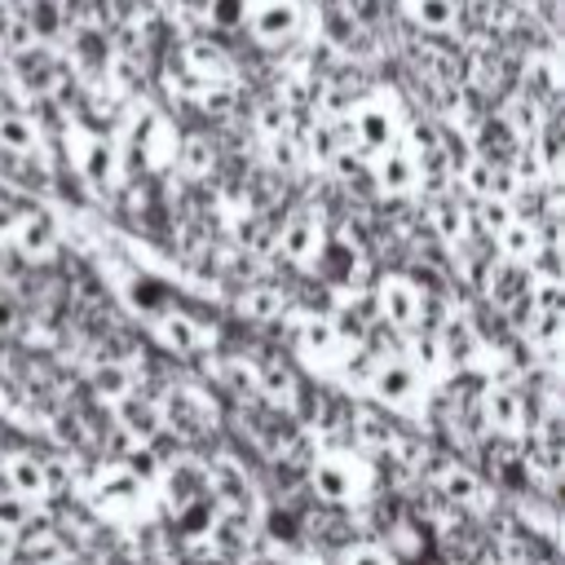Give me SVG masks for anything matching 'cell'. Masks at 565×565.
I'll use <instances>...</instances> for the list:
<instances>
[{
  "instance_id": "cell-1",
  "label": "cell",
  "mask_w": 565,
  "mask_h": 565,
  "mask_svg": "<svg viewBox=\"0 0 565 565\" xmlns=\"http://www.w3.org/2000/svg\"><path fill=\"white\" fill-rule=\"evenodd\" d=\"M203 472H207V494L221 503V508H243V512H256L265 499H260V486L256 477L247 472V463L230 450H216L203 459Z\"/></svg>"
},
{
  "instance_id": "cell-2",
  "label": "cell",
  "mask_w": 565,
  "mask_h": 565,
  "mask_svg": "<svg viewBox=\"0 0 565 565\" xmlns=\"http://www.w3.org/2000/svg\"><path fill=\"white\" fill-rule=\"evenodd\" d=\"M305 494H313V503H327V508H353L366 494V486L353 472L349 455H313L305 472Z\"/></svg>"
},
{
  "instance_id": "cell-3",
  "label": "cell",
  "mask_w": 565,
  "mask_h": 565,
  "mask_svg": "<svg viewBox=\"0 0 565 565\" xmlns=\"http://www.w3.org/2000/svg\"><path fill=\"white\" fill-rule=\"evenodd\" d=\"M371 402H380L384 411H419V397H424V375L397 353V358H380L371 380Z\"/></svg>"
},
{
  "instance_id": "cell-4",
  "label": "cell",
  "mask_w": 565,
  "mask_h": 565,
  "mask_svg": "<svg viewBox=\"0 0 565 565\" xmlns=\"http://www.w3.org/2000/svg\"><path fill=\"white\" fill-rule=\"evenodd\" d=\"M256 539H260L256 512L221 508V503H216V512H212V521H207V534H203V543H207L212 556H225V561L238 565V561H247V556L256 552Z\"/></svg>"
},
{
  "instance_id": "cell-5",
  "label": "cell",
  "mask_w": 565,
  "mask_h": 565,
  "mask_svg": "<svg viewBox=\"0 0 565 565\" xmlns=\"http://www.w3.org/2000/svg\"><path fill=\"white\" fill-rule=\"evenodd\" d=\"M477 415L490 433H525V393L516 380H490L481 384V397H477Z\"/></svg>"
},
{
  "instance_id": "cell-6",
  "label": "cell",
  "mask_w": 565,
  "mask_h": 565,
  "mask_svg": "<svg viewBox=\"0 0 565 565\" xmlns=\"http://www.w3.org/2000/svg\"><path fill=\"white\" fill-rule=\"evenodd\" d=\"M371 305H375V318H384L393 331H415L419 322V287L406 274H380Z\"/></svg>"
},
{
  "instance_id": "cell-7",
  "label": "cell",
  "mask_w": 565,
  "mask_h": 565,
  "mask_svg": "<svg viewBox=\"0 0 565 565\" xmlns=\"http://www.w3.org/2000/svg\"><path fill=\"white\" fill-rule=\"evenodd\" d=\"M154 340L172 353V358H194L207 340H212V331H203V322H199V313H190V309H181V305H168V309H159L154 313Z\"/></svg>"
},
{
  "instance_id": "cell-8",
  "label": "cell",
  "mask_w": 565,
  "mask_h": 565,
  "mask_svg": "<svg viewBox=\"0 0 565 565\" xmlns=\"http://www.w3.org/2000/svg\"><path fill=\"white\" fill-rule=\"evenodd\" d=\"M437 335V349H441V371H463V366H477L481 362V340H477V331H472V322H468V313H463V305H455L450 309V318L433 331Z\"/></svg>"
},
{
  "instance_id": "cell-9",
  "label": "cell",
  "mask_w": 565,
  "mask_h": 565,
  "mask_svg": "<svg viewBox=\"0 0 565 565\" xmlns=\"http://www.w3.org/2000/svg\"><path fill=\"white\" fill-rule=\"evenodd\" d=\"M4 481H9V499L18 503H44L53 490H49V468H44V455L35 450H4Z\"/></svg>"
},
{
  "instance_id": "cell-10",
  "label": "cell",
  "mask_w": 565,
  "mask_h": 565,
  "mask_svg": "<svg viewBox=\"0 0 565 565\" xmlns=\"http://www.w3.org/2000/svg\"><path fill=\"white\" fill-rule=\"evenodd\" d=\"M93 508H102V512H115V516H132V512H141V503H146V486L124 468V463H115V468H106V472H97V481H93Z\"/></svg>"
},
{
  "instance_id": "cell-11",
  "label": "cell",
  "mask_w": 565,
  "mask_h": 565,
  "mask_svg": "<svg viewBox=\"0 0 565 565\" xmlns=\"http://www.w3.org/2000/svg\"><path fill=\"white\" fill-rule=\"evenodd\" d=\"M322 221L309 212V207H300L296 216H287L282 221V230H278V252H282V260H291V265H309L318 252H322Z\"/></svg>"
},
{
  "instance_id": "cell-12",
  "label": "cell",
  "mask_w": 565,
  "mask_h": 565,
  "mask_svg": "<svg viewBox=\"0 0 565 565\" xmlns=\"http://www.w3.org/2000/svg\"><path fill=\"white\" fill-rule=\"evenodd\" d=\"M349 433H353V446L358 450H384V446H393L397 441V419L380 406V402H371V406H353L349 411Z\"/></svg>"
},
{
  "instance_id": "cell-13",
  "label": "cell",
  "mask_w": 565,
  "mask_h": 565,
  "mask_svg": "<svg viewBox=\"0 0 565 565\" xmlns=\"http://www.w3.org/2000/svg\"><path fill=\"white\" fill-rule=\"evenodd\" d=\"M291 344L313 358V362H331L340 353V340H335V327H331V313H296V327H291Z\"/></svg>"
},
{
  "instance_id": "cell-14",
  "label": "cell",
  "mask_w": 565,
  "mask_h": 565,
  "mask_svg": "<svg viewBox=\"0 0 565 565\" xmlns=\"http://www.w3.org/2000/svg\"><path fill=\"white\" fill-rule=\"evenodd\" d=\"M110 424L115 428H124L132 441H150L159 428H163V419H159V406L146 397V393H124L119 402H110Z\"/></svg>"
},
{
  "instance_id": "cell-15",
  "label": "cell",
  "mask_w": 565,
  "mask_h": 565,
  "mask_svg": "<svg viewBox=\"0 0 565 565\" xmlns=\"http://www.w3.org/2000/svg\"><path fill=\"white\" fill-rule=\"evenodd\" d=\"M84 388H88V397L110 406V402H119L124 393L137 388V366L132 362H115V358H93V366L84 375Z\"/></svg>"
},
{
  "instance_id": "cell-16",
  "label": "cell",
  "mask_w": 565,
  "mask_h": 565,
  "mask_svg": "<svg viewBox=\"0 0 565 565\" xmlns=\"http://www.w3.org/2000/svg\"><path fill=\"white\" fill-rule=\"evenodd\" d=\"M287 309H291V296H287L278 282H269V278L243 282V296H238L243 322H278Z\"/></svg>"
},
{
  "instance_id": "cell-17",
  "label": "cell",
  "mask_w": 565,
  "mask_h": 565,
  "mask_svg": "<svg viewBox=\"0 0 565 565\" xmlns=\"http://www.w3.org/2000/svg\"><path fill=\"white\" fill-rule=\"evenodd\" d=\"M428 481H433V486L446 494V503H455V508H472L477 490L486 486V477H481L468 459H459V455H455V459H446Z\"/></svg>"
},
{
  "instance_id": "cell-18",
  "label": "cell",
  "mask_w": 565,
  "mask_h": 565,
  "mask_svg": "<svg viewBox=\"0 0 565 565\" xmlns=\"http://www.w3.org/2000/svg\"><path fill=\"white\" fill-rule=\"evenodd\" d=\"M428 221H433V234H437L446 247H459V243L472 234L468 207H463L455 194H437V199L428 203Z\"/></svg>"
},
{
  "instance_id": "cell-19",
  "label": "cell",
  "mask_w": 565,
  "mask_h": 565,
  "mask_svg": "<svg viewBox=\"0 0 565 565\" xmlns=\"http://www.w3.org/2000/svg\"><path fill=\"white\" fill-rule=\"evenodd\" d=\"M9 238H13V247H18L22 256H49V252L57 247V230H53V221L40 216V212L18 216V225H13Z\"/></svg>"
},
{
  "instance_id": "cell-20",
  "label": "cell",
  "mask_w": 565,
  "mask_h": 565,
  "mask_svg": "<svg viewBox=\"0 0 565 565\" xmlns=\"http://www.w3.org/2000/svg\"><path fill=\"white\" fill-rule=\"evenodd\" d=\"M216 384H221L230 397H238V402L260 397V393H256V358H247V353H225L221 366H216Z\"/></svg>"
},
{
  "instance_id": "cell-21",
  "label": "cell",
  "mask_w": 565,
  "mask_h": 565,
  "mask_svg": "<svg viewBox=\"0 0 565 565\" xmlns=\"http://www.w3.org/2000/svg\"><path fill=\"white\" fill-rule=\"evenodd\" d=\"M494 247H499L503 260H530L534 247H539V230H534V221H516V216H512V221L494 234Z\"/></svg>"
},
{
  "instance_id": "cell-22",
  "label": "cell",
  "mask_w": 565,
  "mask_h": 565,
  "mask_svg": "<svg viewBox=\"0 0 565 565\" xmlns=\"http://www.w3.org/2000/svg\"><path fill=\"white\" fill-rule=\"evenodd\" d=\"M415 177H419L415 159H406V154L380 159V185H384L388 194H411V190H415Z\"/></svg>"
},
{
  "instance_id": "cell-23",
  "label": "cell",
  "mask_w": 565,
  "mask_h": 565,
  "mask_svg": "<svg viewBox=\"0 0 565 565\" xmlns=\"http://www.w3.org/2000/svg\"><path fill=\"white\" fill-rule=\"evenodd\" d=\"M119 463H124L141 486H154V481H159V472H163V459H159L146 441H132V446L119 455Z\"/></svg>"
},
{
  "instance_id": "cell-24",
  "label": "cell",
  "mask_w": 565,
  "mask_h": 565,
  "mask_svg": "<svg viewBox=\"0 0 565 565\" xmlns=\"http://www.w3.org/2000/svg\"><path fill=\"white\" fill-rule=\"evenodd\" d=\"M340 565H397V556L380 543V539H353L349 547L335 552Z\"/></svg>"
},
{
  "instance_id": "cell-25",
  "label": "cell",
  "mask_w": 565,
  "mask_h": 565,
  "mask_svg": "<svg viewBox=\"0 0 565 565\" xmlns=\"http://www.w3.org/2000/svg\"><path fill=\"white\" fill-rule=\"evenodd\" d=\"M353 132H358V146L362 150H384L393 141V124L380 110H362L358 124H353Z\"/></svg>"
},
{
  "instance_id": "cell-26",
  "label": "cell",
  "mask_w": 565,
  "mask_h": 565,
  "mask_svg": "<svg viewBox=\"0 0 565 565\" xmlns=\"http://www.w3.org/2000/svg\"><path fill=\"white\" fill-rule=\"evenodd\" d=\"M0 146L13 150V154H26V150H35V128L18 115H4L0 119Z\"/></svg>"
},
{
  "instance_id": "cell-27",
  "label": "cell",
  "mask_w": 565,
  "mask_h": 565,
  "mask_svg": "<svg viewBox=\"0 0 565 565\" xmlns=\"http://www.w3.org/2000/svg\"><path fill=\"white\" fill-rule=\"evenodd\" d=\"M110 172H115V154H110L102 141H93V146H88V159H84V177H88L93 185H102V181H110Z\"/></svg>"
},
{
  "instance_id": "cell-28",
  "label": "cell",
  "mask_w": 565,
  "mask_h": 565,
  "mask_svg": "<svg viewBox=\"0 0 565 565\" xmlns=\"http://www.w3.org/2000/svg\"><path fill=\"white\" fill-rule=\"evenodd\" d=\"M207 163H212V150H207V141L190 137V141H185V159H181V168H185L190 177H199V172H207Z\"/></svg>"
},
{
  "instance_id": "cell-29",
  "label": "cell",
  "mask_w": 565,
  "mask_h": 565,
  "mask_svg": "<svg viewBox=\"0 0 565 565\" xmlns=\"http://www.w3.org/2000/svg\"><path fill=\"white\" fill-rule=\"evenodd\" d=\"M22 331V300L13 291H0V335Z\"/></svg>"
},
{
  "instance_id": "cell-30",
  "label": "cell",
  "mask_w": 565,
  "mask_h": 565,
  "mask_svg": "<svg viewBox=\"0 0 565 565\" xmlns=\"http://www.w3.org/2000/svg\"><path fill=\"white\" fill-rule=\"evenodd\" d=\"M102 565H141V556L132 547H110V552H102Z\"/></svg>"
},
{
  "instance_id": "cell-31",
  "label": "cell",
  "mask_w": 565,
  "mask_h": 565,
  "mask_svg": "<svg viewBox=\"0 0 565 565\" xmlns=\"http://www.w3.org/2000/svg\"><path fill=\"white\" fill-rule=\"evenodd\" d=\"M419 565H446V561H441V556H433V561H419Z\"/></svg>"
}]
</instances>
